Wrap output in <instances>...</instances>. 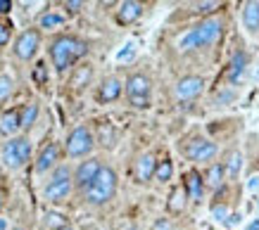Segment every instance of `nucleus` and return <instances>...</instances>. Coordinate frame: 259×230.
Instances as JSON below:
<instances>
[{
    "label": "nucleus",
    "instance_id": "nucleus-1",
    "mask_svg": "<svg viewBox=\"0 0 259 230\" xmlns=\"http://www.w3.org/2000/svg\"><path fill=\"white\" fill-rule=\"evenodd\" d=\"M91 52V43L76 33H57L48 40V60L57 76L69 74Z\"/></svg>",
    "mask_w": 259,
    "mask_h": 230
},
{
    "label": "nucleus",
    "instance_id": "nucleus-2",
    "mask_svg": "<svg viewBox=\"0 0 259 230\" xmlns=\"http://www.w3.org/2000/svg\"><path fill=\"white\" fill-rule=\"evenodd\" d=\"M224 33H226V19L221 15L202 17L176 38V50L181 55L202 52V50H209L217 43H221Z\"/></svg>",
    "mask_w": 259,
    "mask_h": 230
},
{
    "label": "nucleus",
    "instance_id": "nucleus-3",
    "mask_svg": "<svg viewBox=\"0 0 259 230\" xmlns=\"http://www.w3.org/2000/svg\"><path fill=\"white\" fill-rule=\"evenodd\" d=\"M117 192H119L117 168L110 166V164H102L100 174L95 176V181L81 192V199L91 209H102V206H107L112 199L117 197Z\"/></svg>",
    "mask_w": 259,
    "mask_h": 230
},
{
    "label": "nucleus",
    "instance_id": "nucleus-4",
    "mask_svg": "<svg viewBox=\"0 0 259 230\" xmlns=\"http://www.w3.org/2000/svg\"><path fill=\"white\" fill-rule=\"evenodd\" d=\"M74 195V181H71V166L69 164H60L48 174V181L43 185V202L50 206H60L64 202H69Z\"/></svg>",
    "mask_w": 259,
    "mask_h": 230
},
{
    "label": "nucleus",
    "instance_id": "nucleus-5",
    "mask_svg": "<svg viewBox=\"0 0 259 230\" xmlns=\"http://www.w3.org/2000/svg\"><path fill=\"white\" fill-rule=\"evenodd\" d=\"M179 150H181V157L186 161H190L193 166H209L219 157V145L202 133L188 135L186 140H181Z\"/></svg>",
    "mask_w": 259,
    "mask_h": 230
},
{
    "label": "nucleus",
    "instance_id": "nucleus-6",
    "mask_svg": "<svg viewBox=\"0 0 259 230\" xmlns=\"http://www.w3.org/2000/svg\"><path fill=\"white\" fill-rule=\"evenodd\" d=\"M33 159V143L29 135H15L0 145V164L8 171H22Z\"/></svg>",
    "mask_w": 259,
    "mask_h": 230
},
{
    "label": "nucleus",
    "instance_id": "nucleus-7",
    "mask_svg": "<svg viewBox=\"0 0 259 230\" xmlns=\"http://www.w3.org/2000/svg\"><path fill=\"white\" fill-rule=\"evenodd\" d=\"M155 83L145 72H131L124 79V97L134 109H150Z\"/></svg>",
    "mask_w": 259,
    "mask_h": 230
},
{
    "label": "nucleus",
    "instance_id": "nucleus-8",
    "mask_svg": "<svg viewBox=\"0 0 259 230\" xmlns=\"http://www.w3.org/2000/svg\"><path fill=\"white\" fill-rule=\"evenodd\" d=\"M62 152L67 159H88L95 152V131L88 124H76L62 143Z\"/></svg>",
    "mask_w": 259,
    "mask_h": 230
},
{
    "label": "nucleus",
    "instance_id": "nucleus-9",
    "mask_svg": "<svg viewBox=\"0 0 259 230\" xmlns=\"http://www.w3.org/2000/svg\"><path fill=\"white\" fill-rule=\"evenodd\" d=\"M40 45H43V33L36 26H26L24 31H19L12 38V57L17 62L29 64L38 57Z\"/></svg>",
    "mask_w": 259,
    "mask_h": 230
},
{
    "label": "nucleus",
    "instance_id": "nucleus-10",
    "mask_svg": "<svg viewBox=\"0 0 259 230\" xmlns=\"http://www.w3.org/2000/svg\"><path fill=\"white\" fill-rule=\"evenodd\" d=\"M207 90V76L202 74H186L174 83V97L179 102H193Z\"/></svg>",
    "mask_w": 259,
    "mask_h": 230
},
{
    "label": "nucleus",
    "instance_id": "nucleus-11",
    "mask_svg": "<svg viewBox=\"0 0 259 230\" xmlns=\"http://www.w3.org/2000/svg\"><path fill=\"white\" fill-rule=\"evenodd\" d=\"M64 159V152H62V145L57 140H50L46 143L43 147L38 150V154L33 157V174L36 176H48L53 168H57L62 164Z\"/></svg>",
    "mask_w": 259,
    "mask_h": 230
},
{
    "label": "nucleus",
    "instance_id": "nucleus-12",
    "mask_svg": "<svg viewBox=\"0 0 259 230\" xmlns=\"http://www.w3.org/2000/svg\"><path fill=\"white\" fill-rule=\"evenodd\" d=\"M102 159L100 157H88L81 159L76 166L71 168V181H74V192H83L95 181V176L100 174Z\"/></svg>",
    "mask_w": 259,
    "mask_h": 230
},
{
    "label": "nucleus",
    "instance_id": "nucleus-13",
    "mask_svg": "<svg viewBox=\"0 0 259 230\" xmlns=\"http://www.w3.org/2000/svg\"><path fill=\"white\" fill-rule=\"evenodd\" d=\"M95 102L98 104H114L124 97V79L117 74H110L105 79L98 81L95 86Z\"/></svg>",
    "mask_w": 259,
    "mask_h": 230
},
{
    "label": "nucleus",
    "instance_id": "nucleus-14",
    "mask_svg": "<svg viewBox=\"0 0 259 230\" xmlns=\"http://www.w3.org/2000/svg\"><path fill=\"white\" fill-rule=\"evenodd\" d=\"M155 166H157V154H155V152H141V154L134 159V166H131L134 183H138V185L152 183Z\"/></svg>",
    "mask_w": 259,
    "mask_h": 230
},
{
    "label": "nucleus",
    "instance_id": "nucleus-15",
    "mask_svg": "<svg viewBox=\"0 0 259 230\" xmlns=\"http://www.w3.org/2000/svg\"><path fill=\"white\" fill-rule=\"evenodd\" d=\"M247 67H250V55H247L245 50H238V52H233V57L228 60L226 69H224V79H226L228 88L240 86L243 76L247 74Z\"/></svg>",
    "mask_w": 259,
    "mask_h": 230
},
{
    "label": "nucleus",
    "instance_id": "nucleus-16",
    "mask_svg": "<svg viewBox=\"0 0 259 230\" xmlns=\"http://www.w3.org/2000/svg\"><path fill=\"white\" fill-rule=\"evenodd\" d=\"M143 15H145V3L121 0V3H117V10H114V22H117L119 26H131V24H136Z\"/></svg>",
    "mask_w": 259,
    "mask_h": 230
},
{
    "label": "nucleus",
    "instance_id": "nucleus-17",
    "mask_svg": "<svg viewBox=\"0 0 259 230\" xmlns=\"http://www.w3.org/2000/svg\"><path fill=\"white\" fill-rule=\"evenodd\" d=\"M240 24L250 38H259V0L240 3Z\"/></svg>",
    "mask_w": 259,
    "mask_h": 230
},
{
    "label": "nucleus",
    "instance_id": "nucleus-18",
    "mask_svg": "<svg viewBox=\"0 0 259 230\" xmlns=\"http://www.w3.org/2000/svg\"><path fill=\"white\" fill-rule=\"evenodd\" d=\"M183 190H186V195H188V202H193V204H200L204 199V195H207V188H204V181H202V174L197 171V168H188L186 171V176H183Z\"/></svg>",
    "mask_w": 259,
    "mask_h": 230
},
{
    "label": "nucleus",
    "instance_id": "nucleus-19",
    "mask_svg": "<svg viewBox=\"0 0 259 230\" xmlns=\"http://www.w3.org/2000/svg\"><path fill=\"white\" fill-rule=\"evenodd\" d=\"M67 19H69V17L64 15L62 10H43L38 15V19H36V29H38L40 33L57 31V29H62V26L67 24Z\"/></svg>",
    "mask_w": 259,
    "mask_h": 230
},
{
    "label": "nucleus",
    "instance_id": "nucleus-20",
    "mask_svg": "<svg viewBox=\"0 0 259 230\" xmlns=\"http://www.w3.org/2000/svg\"><path fill=\"white\" fill-rule=\"evenodd\" d=\"M202 181H204V188H207V190L219 192L221 188L226 185V171H224V164H221V161H212L209 166H204Z\"/></svg>",
    "mask_w": 259,
    "mask_h": 230
},
{
    "label": "nucleus",
    "instance_id": "nucleus-21",
    "mask_svg": "<svg viewBox=\"0 0 259 230\" xmlns=\"http://www.w3.org/2000/svg\"><path fill=\"white\" fill-rule=\"evenodd\" d=\"M91 81H93V64L81 62L69 72V88L76 90V93H81L86 86H91Z\"/></svg>",
    "mask_w": 259,
    "mask_h": 230
},
{
    "label": "nucleus",
    "instance_id": "nucleus-22",
    "mask_svg": "<svg viewBox=\"0 0 259 230\" xmlns=\"http://www.w3.org/2000/svg\"><path fill=\"white\" fill-rule=\"evenodd\" d=\"M19 133H22V128H19V107L3 109L0 111V135L8 140V138H15Z\"/></svg>",
    "mask_w": 259,
    "mask_h": 230
},
{
    "label": "nucleus",
    "instance_id": "nucleus-23",
    "mask_svg": "<svg viewBox=\"0 0 259 230\" xmlns=\"http://www.w3.org/2000/svg\"><path fill=\"white\" fill-rule=\"evenodd\" d=\"M243 152L240 150H228L226 154H224V159H221V164H224V171H226V181H238V176L243 174Z\"/></svg>",
    "mask_w": 259,
    "mask_h": 230
},
{
    "label": "nucleus",
    "instance_id": "nucleus-24",
    "mask_svg": "<svg viewBox=\"0 0 259 230\" xmlns=\"http://www.w3.org/2000/svg\"><path fill=\"white\" fill-rule=\"evenodd\" d=\"M188 195L183 190V185H174L171 192H169V199H166V211L171 216H181L186 209H188Z\"/></svg>",
    "mask_w": 259,
    "mask_h": 230
},
{
    "label": "nucleus",
    "instance_id": "nucleus-25",
    "mask_svg": "<svg viewBox=\"0 0 259 230\" xmlns=\"http://www.w3.org/2000/svg\"><path fill=\"white\" fill-rule=\"evenodd\" d=\"M40 117V104L38 102H26L19 107V128H22V133L26 135V131H31L36 126V121Z\"/></svg>",
    "mask_w": 259,
    "mask_h": 230
},
{
    "label": "nucleus",
    "instance_id": "nucleus-26",
    "mask_svg": "<svg viewBox=\"0 0 259 230\" xmlns=\"http://www.w3.org/2000/svg\"><path fill=\"white\" fill-rule=\"evenodd\" d=\"M152 181L159 183V185H166V183L174 181V161L169 157L157 159V166H155V176Z\"/></svg>",
    "mask_w": 259,
    "mask_h": 230
},
{
    "label": "nucleus",
    "instance_id": "nucleus-27",
    "mask_svg": "<svg viewBox=\"0 0 259 230\" xmlns=\"http://www.w3.org/2000/svg\"><path fill=\"white\" fill-rule=\"evenodd\" d=\"M69 223V218L62 214V211H57V209H50V211H46V216H43V225H46L48 230H60L62 225H67Z\"/></svg>",
    "mask_w": 259,
    "mask_h": 230
},
{
    "label": "nucleus",
    "instance_id": "nucleus-28",
    "mask_svg": "<svg viewBox=\"0 0 259 230\" xmlns=\"http://www.w3.org/2000/svg\"><path fill=\"white\" fill-rule=\"evenodd\" d=\"M212 218L217 223H224V225H231V216H233V211H231V206L226 204V202H217V204H212Z\"/></svg>",
    "mask_w": 259,
    "mask_h": 230
},
{
    "label": "nucleus",
    "instance_id": "nucleus-29",
    "mask_svg": "<svg viewBox=\"0 0 259 230\" xmlns=\"http://www.w3.org/2000/svg\"><path fill=\"white\" fill-rule=\"evenodd\" d=\"M12 95H15V79L10 74H0V107L10 102Z\"/></svg>",
    "mask_w": 259,
    "mask_h": 230
},
{
    "label": "nucleus",
    "instance_id": "nucleus-30",
    "mask_svg": "<svg viewBox=\"0 0 259 230\" xmlns=\"http://www.w3.org/2000/svg\"><path fill=\"white\" fill-rule=\"evenodd\" d=\"M31 79L36 86H48V79H50V69H48V62H38L33 67Z\"/></svg>",
    "mask_w": 259,
    "mask_h": 230
},
{
    "label": "nucleus",
    "instance_id": "nucleus-31",
    "mask_svg": "<svg viewBox=\"0 0 259 230\" xmlns=\"http://www.w3.org/2000/svg\"><path fill=\"white\" fill-rule=\"evenodd\" d=\"M12 38H15V26H12V22L0 17V50L5 48V45H10Z\"/></svg>",
    "mask_w": 259,
    "mask_h": 230
},
{
    "label": "nucleus",
    "instance_id": "nucleus-32",
    "mask_svg": "<svg viewBox=\"0 0 259 230\" xmlns=\"http://www.w3.org/2000/svg\"><path fill=\"white\" fill-rule=\"evenodd\" d=\"M60 8H62V12L67 17L69 15H81V12L86 10V3H83V0H62Z\"/></svg>",
    "mask_w": 259,
    "mask_h": 230
},
{
    "label": "nucleus",
    "instance_id": "nucleus-33",
    "mask_svg": "<svg viewBox=\"0 0 259 230\" xmlns=\"http://www.w3.org/2000/svg\"><path fill=\"white\" fill-rule=\"evenodd\" d=\"M150 230H174V225H171L169 218H157V221L152 223V228Z\"/></svg>",
    "mask_w": 259,
    "mask_h": 230
},
{
    "label": "nucleus",
    "instance_id": "nucleus-34",
    "mask_svg": "<svg viewBox=\"0 0 259 230\" xmlns=\"http://www.w3.org/2000/svg\"><path fill=\"white\" fill-rule=\"evenodd\" d=\"M134 52H136L134 43H128V45H126V50H121V52H119V55H117V60H119V62H124V60H128V57L134 55Z\"/></svg>",
    "mask_w": 259,
    "mask_h": 230
},
{
    "label": "nucleus",
    "instance_id": "nucleus-35",
    "mask_svg": "<svg viewBox=\"0 0 259 230\" xmlns=\"http://www.w3.org/2000/svg\"><path fill=\"white\" fill-rule=\"evenodd\" d=\"M12 12V3L10 0H0V17H5Z\"/></svg>",
    "mask_w": 259,
    "mask_h": 230
},
{
    "label": "nucleus",
    "instance_id": "nucleus-36",
    "mask_svg": "<svg viewBox=\"0 0 259 230\" xmlns=\"http://www.w3.org/2000/svg\"><path fill=\"white\" fill-rule=\"evenodd\" d=\"M117 230H141V225L134 221H124L121 225H117Z\"/></svg>",
    "mask_w": 259,
    "mask_h": 230
},
{
    "label": "nucleus",
    "instance_id": "nucleus-37",
    "mask_svg": "<svg viewBox=\"0 0 259 230\" xmlns=\"http://www.w3.org/2000/svg\"><path fill=\"white\" fill-rule=\"evenodd\" d=\"M245 230H259V216H257V218H252V221L247 223V228H245Z\"/></svg>",
    "mask_w": 259,
    "mask_h": 230
},
{
    "label": "nucleus",
    "instance_id": "nucleus-38",
    "mask_svg": "<svg viewBox=\"0 0 259 230\" xmlns=\"http://www.w3.org/2000/svg\"><path fill=\"white\" fill-rule=\"evenodd\" d=\"M0 230H10V221L3 214H0Z\"/></svg>",
    "mask_w": 259,
    "mask_h": 230
},
{
    "label": "nucleus",
    "instance_id": "nucleus-39",
    "mask_svg": "<svg viewBox=\"0 0 259 230\" xmlns=\"http://www.w3.org/2000/svg\"><path fill=\"white\" fill-rule=\"evenodd\" d=\"M250 190H259V178H252V183H250Z\"/></svg>",
    "mask_w": 259,
    "mask_h": 230
},
{
    "label": "nucleus",
    "instance_id": "nucleus-40",
    "mask_svg": "<svg viewBox=\"0 0 259 230\" xmlns=\"http://www.w3.org/2000/svg\"><path fill=\"white\" fill-rule=\"evenodd\" d=\"M3 206H5V192L0 190V214H3Z\"/></svg>",
    "mask_w": 259,
    "mask_h": 230
},
{
    "label": "nucleus",
    "instance_id": "nucleus-41",
    "mask_svg": "<svg viewBox=\"0 0 259 230\" xmlns=\"http://www.w3.org/2000/svg\"><path fill=\"white\" fill-rule=\"evenodd\" d=\"M60 230H74V225H71V223H67V225H62Z\"/></svg>",
    "mask_w": 259,
    "mask_h": 230
},
{
    "label": "nucleus",
    "instance_id": "nucleus-42",
    "mask_svg": "<svg viewBox=\"0 0 259 230\" xmlns=\"http://www.w3.org/2000/svg\"><path fill=\"white\" fill-rule=\"evenodd\" d=\"M257 211H259V197H257Z\"/></svg>",
    "mask_w": 259,
    "mask_h": 230
},
{
    "label": "nucleus",
    "instance_id": "nucleus-43",
    "mask_svg": "<svg viewBox=\"0 0 259 230\" xmlns=\"http://www.w3.org/2000/svg\"><path fill=\"white\" fill-rule=\"evenodd\" d=\"M15 230H29V228H15Z\"/></svg>",
    "mask_w": 259,
    "mask_h": 230
},
{
    "label": "nucleus",
    "instance_id": "nucleus-44",
    "mask_svg": "<svg viewBox=\"0 0 259 230\" xmlns=\"http://www.w3.org/2000/svg\"><path fill=\"white\" fill-rule=\"evenodd\" d=\"M91 230H95V228H91Z\"/></svg>",
    "mask_w": 259,
    "mask_h": 230
}]
</instances>
